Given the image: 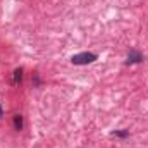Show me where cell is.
<instances>
[{"label":"cell","instance_id":"1","mask_svg":"<svg viewBox=\"0 0 148 148\" xmlns=\"http://www.w3.org/2000/svg\"><path fill=\"white\" fill-rule=\"evenodd\" d=\"M97 59H98V55L93 52H81V53H76L71 57V62L74 66H88V64L95 62Z\"/></svg>","mask_w":148,"mask_h":148},{"label":"cell","instance_id":"2","mask_svg":"<svg viewBox=\"0 0 148 148\" xmlns=\"http://www.w3.org/2000/svg\"><path fill=\"white\" fill-rule=\"evenodd\" d=\"M138 62H143V55H141L138 50H131V52L127 53L126 64H138Z\"/></svg>","mask_w":148,"mask_h":148},{"label":"cell","instance_id":"3","mask_svg":"<svg viewBox=\"0 0 148 148\" xmlns=\"http://www.w3.org/2000/svg\"><path fill=\"white\" fill-rule=\"evenodd\" d=\"M21 79H23V69H21V67H17V69L14 71V84L17 86V84L21 83Z\"/></svg>","mask_w":148,"mask_h":148},{"label":"cell","instance_id":"4","mask_svg":"<svg viewBox=\"0 0 148 148\" xmlns=\"http://www.w3.org/2000/svg\"><path fill=\"white\" fill-rule=\"evenodd\" d=\"M14 127H16L17 131L23 129V115H19V114L14 115Z\"/></svg>","mask_w":148,"mask_h":148},{"label":"cell","instance_id":"5","mask_svg":"<svg viewBox=\"0 0 148 148\" xmlns=\"http://www.w3.org/2000/svg\"><path fill=\"white\" fill-rule=\"evenodd\" d=\"M129 134V131H114L112 136H119V138H126Z\"/></svg>","mask_w":148,"mask_h":148},{"label":"cell","instance_id":"6","mask_svg":"<svg viewBox=\"0 0 148 148\" xmlns=\"http://www.w3.org/2000/svg\"><path fill=\"white\" fill-rule=\"evenodd\" d=\"M2 115H3V110H2V105H0V117H2Z\"/></svg>","mask_w":148,"mask_h":148}]
</instances>
